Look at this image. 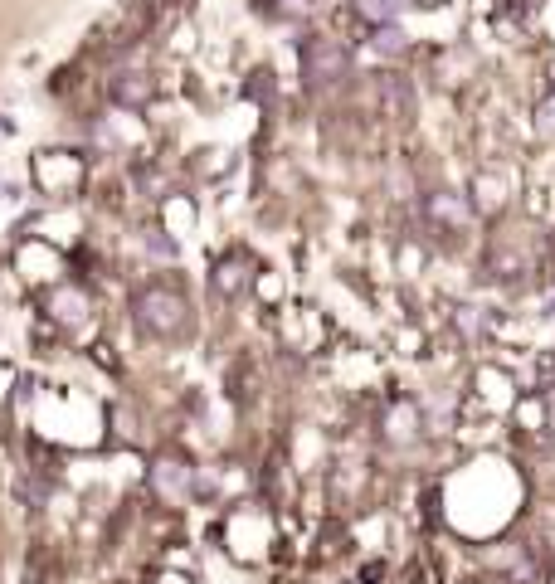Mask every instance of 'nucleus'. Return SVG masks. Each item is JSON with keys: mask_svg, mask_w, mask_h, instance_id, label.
I'll return each instance as SVG.
<instances>
[{"mask_svg": "<svg viewBox=\"0 0 555 584\" xmlns=\"http://www.w3.org/2000/svg\"><path fill=\"white\" fill-rule=\"evenodd\" d=\"M297 73L307 93H332L356 73V54L336 35H307L297 39Z\"/></svg>", "mask_w": 555, "mask_h": 584, "instance_id": "f257e3e1", "label": "nucleus"}, {"mask_svg": "<svg viewBox=\"0 0 555 584\" xmlns=\"http://www.w3.org/2000/svg\"><path fill=\"white\" fill-rule=\"evenodd\" d=\"M132 312H137V327L147 331L151 341H181L185 331L195 327V322H190V302H185L181 288H171V283L142 288L137 302H132Z\"/></svg>", "mask_w": 555, "mask_h": 584, "instance_id": "f03ea898", "label": "nucleus"}, {"mask_svg": "<svg viewBox=\"0 0 555 584\" xmlns=\"http://www.w3.org/2000/svg\"><path fill=\"white\" fill-rule=\"evenodd\" d=\"M414 210H419L424 229H429L434 239H453V234H463V229L478 219V205H473V195H463V190H448V185H429V190H419Z\"/></svg>", "mask_w": 555, "mask_h": 584, "instance_id": "7ed1b4c3", "label": "nucleus"}, {"mask_svg": "<svg viewBox=\"0 0 555 584\" xmlns=\"http://www.w3.org/2000/svg\"><path fill=\"white\" fill-rule=\"evenodd\" d=\"M151 73H142V69H127V73H112V83H108V98L117 103V108H147L151 103Z\"/></svg>", "mask_w": 555, "mask_h": 584, "instance_id": "20e7f679", "label": "nucleus"}, {"mask_svg": "<svg viewBox=\"0 0 555 584\" xmlns=\"http://www.w3.org/2000/svg\"><path fill=\"white\" fill-rule=\"evenodd\" d=\"M366 49L375 54V59H409V49H414V39L405 35V25H375V30H366Z\"/></svg>", "mask_w": 555, "mask_h": 584, "instance_id": "39448f33", "label": "nucleus"}, {"mask_svg": "<svg viewBox=\"0 0 555 584\" xmlns=\"http://www.w3.org/2000/svg\"><path fill=\"white\" fill-rule=\"evenodd\" d=\"M419 0H351V10H356V20L375 30V25H400V15L414 10Z\"/></svg>", "mask_w": 555, "mask_h": 584, "instance_id": "423d86ee", "label": "nucleus"}, {"mask_svg": "<svg viewBox=\"0 0 555 584\" xmlns=\"http://www.w3.org/2000/svg\"><path fill=\"white\" fill-rule=\"evenodd\" d=\"M244 283H249V273H244V263H239V258H234V263L224 258L220 268H215V288L229 292V297H239V292H244Z\"/></svg>", "mask_w": 555, "mask_h": 584, "instance_id": "0eeeda50", "label": "nucleus"}, {"mask_svg": "<svg viewBox=\"0 0 555 584\" xmlns=\"http://www.w3.org/2000/svg\"><path fill=\"white\" fill-rule=\"evenodd\" d=\"M531 127H536V137H541V142H555V93H546V98L536 103Z\"/></svg>", "mask_w": 555, "mask_h": 584, "instance_id": "6e6552de", "label": "nucleus"}, {"mask_svg": "<svg viewBox=\"0 0 555 584\" xmlns=\"http://www.w3.org/2000/svg\"><path fill=\"white\" fill-rule=\"evenodd\" d=\"M273 88H278V83H273V69H254V78H249V98H254V103H273Z\"/></svg>", "mask_w": 555, "mask_h": 584, "instance_id": "1a4fd4ad", "label": "nucleus"}, {"mask_svg": "<svg viewBox=\"0 0 555 584\" xmlns=\"http://www.w3.org/2000/svg\"><path fill=\"white\" fill-rule=\"evenodd\" d=\"M147 249H156V254H161V258H171V254H176V244L166 239V229H156V234H147Z\"/></svg>", "mask_w": 555, "mask_h": 584, "instance_id": "9d476101", "label": "nucleus"}, {"mask_svg": "<svg viewBox=\"0 0 555 584\" xmlns=\"http://www.w3.org/2000/svg\"><path fill=\"white\" fill-rule=\"evenodd\" d=\"M541 317H546V322H555V283L546 288V297H541Z\"/></svg>", "mask_w": 555, "mask_h": 584, "instance_id": "9b49d317", "label": "nucleus"}]
</instances>
